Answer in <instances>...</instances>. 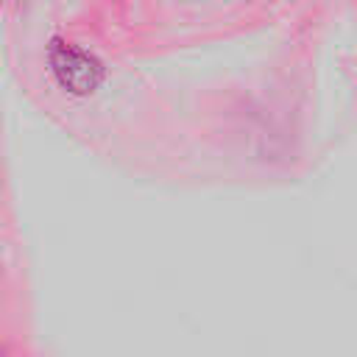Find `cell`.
Wrapping results in <instances>:
<instances>
[{
  "instance_id": "obj_1",
  "label": "cell",
  "mask_w": 357,
  "mask_h": 357,
  "mask_svg": "<svg viewBox=\"0 0 357 357\" xmlns=\"http://www.w3.org/2000/svg\"><path fill=\"white\" fill-rule=\"evenodd\" d=\"M47 64L59 86L70 95H89L103 81L100 61L89 56L86 50L70 42H61V39H53V45L47 47Z\"/></svg>"
},
{
  "instance_id": "obj_2",
  "label": "cell",
  "mask_w": 357,
  "mask_h": 357,
  "mask_svg": "<svg viewBox=\"0 0 357 357\" xmlns=\"http://www.w3.org/2000/svg\"><path fill=\"white\" fill-rule=\"evenodd\" d=\"M0 357H3V354H0Z\"/></svg>"
}]
</instances>
